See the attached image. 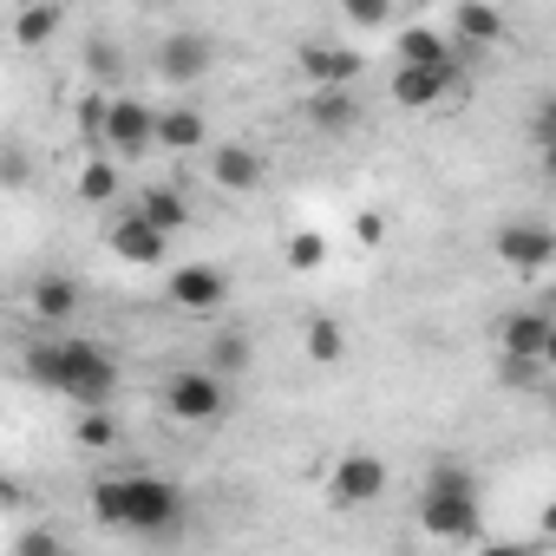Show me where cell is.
<instances>
[{"label":"cell","instance_id":"6da1fadb","mask_svg":"<svg viewBox=\"0 0 556 556\" xmlns=\"http://www.w3.org/2000/svg\"><path fill=\"white\" fill-rule=\"evenodd\" d=\"M184 491L157 471H125V478H99L92 484V517L105 530H131V536H170L184 523Z\"/></svg>","mask_w":556,"mask_h":556},{"label":"cell","instance_id":"8992f818","mask_svg":"<svg viewBox=\"0 0 556 556\" xmlns=\"http://www.w3.org/2000/svg\"><path fill=\"white\" fill-rule=\"evenodd\" d=\"M210 66H216V40H210V34L177 27V34H164V40H157V73H164L170 86H197Z\"/></svg>","mask_w":556,"mask_h":556},{"label":"cell","instance_id":"d6a6232c","mask_svg":"<svg viewBox=\"0 0 556 556\" xmlns=\"http://www.w3.org/2000/svg\"><path fill=\"white\" fill-rule=\"evenodd\" d=\"M530 144L549 151V105H536V118H530Z\"/></svg>","mask_w":556,"mask_h":556},{"label":"cell","instance_id":"5bb4252c","mask_svg":"<svg viewBox=\"0 0 556 556\" xmlns=\"http://www.w3.org/2000/svg\"><path fill=\"white\" fill-rule=\"evenodd\" d=\"M452 40H465V47H504L510 40V27H504V8L497 0H458L452 8Z\"/></svg>","mask_w":556,"mask_h":556},{"label":"cell","instance_id":"2e32d148","mask_svg":"<svg viewBox=\"0 0 556 556\" xmlns=\"http://www.w3.org/2000/svg\"><path fill=\"white\" fill-rule=\"evenodd\" d=\"M210 184L229 190V197H249V190L262 184V157H255L249 144H216V151H210Z\"/></svg>","mask_w":556,"mask_h":556},{"label":"cell","instance_id":"836d02e7","mask_svg":"<svg viewBox=\"0 0 556 556\" xmlns=\"http://www.w3.org/2000/svg\"><path fill=\"white\" fill-rule=\"evenodd\" d=\"M21 549H60V536H53V530H27Z\"/></svg>","mask_w":556,"mask_h":556},{"label":"cell","instance_id":"4dcf8cb0","mask_svg":"<svg viewBox=\"0 0 556 556\" xmlns=\"http://www.w3.org/2000/svg\"><path fill=\"white\" fill-rule=\"evenodd\" d=\"M497 374H504L510 387H536V380H543V361H510V354H497Z\"/></svg>","mask_w":556,"mask_h":556},{"label":"cell","instance_id":"4316f807","mask_svg":"<svg viewBox=\"0 0 556 556\" xmlns=\"http://www.w3.org/2000/svg\"><path fill=\"white\" fill-rule=\"evenodd\" d=\"M27 184H34V151L0 138V190H27Z\"/></svg>","mask_w":556,"mask_h":556},{"label":"cell","instance_id":"7402d4cb","mask_svg":"<svg viewBox=\"0 0 556 556\" xmlns=\"http://www.w3.org/2000/svg\"><path fill=\"white\" fill-rule=\"evenodd\" d=\"M302 348H308L315 367H341V361H348V328H341L334 315H315L308 334H302Z\"/></svg>","mask_w":556,"mask_h":556},{"label":"cell","instance_id":"603a6c76","mask_svg":"<svg viewBox=\"0 0 556 556\" xmlns=\"http://www.w3.org/2000/svg\"><path fill=\"white\" fill-rule=\"evenodd\" d=\"M79 66H86V79H92V86H118V73H125V53H118L105 34H86V53H79Z\"/></svg>","mask_w":556,"mask_h":556},{"label":"cell","instance_id":"7a4b0ae2","mask_svg":"<svg viewBox=\"0 0 556 556\" xmlns=\"http://www.w3.org/2000/svg\"><path fill=\"white\" fill-rule=\"evenodd\" d=\"M419 523L426 536L439 543H478L484 536V517H478V478L465 465H432L426 484H419Z\"/></svg>","mask_w":556,"mask_h":556},{"label":"cell","instance_id":"1f68e13d","mask_svg":"<svg viewBox=\"0 0 556 556\" xmlns=\"http://www.w3.org/2000/svg\"><path fill=\"white\" fill-rule=\"evenodd\" d=\"M354 236H361V242H367V249H374V242H380V236H387V216H380V210H367V216H361V223H354Z\"/></svg>","mask_w":556,"mask_h":556},{"label":"cell","instance_id":"3957f363","mask_svg":"<svg viewBox=\"0 0 556 556\" xmlns=\"http://www.w3.org/2000/svg\"><path fill=\"white\" fill-rule=\"evenodd\" d=\"M47 393H66L73 406H105L118 393V361L99 341H53V374Z\"/></svg>","mask_w":556,"mask_h":556},{"label":"cell","instance_id":"30bf717a","mask_svg":"<svg viewBox=\"0 0 556 556\" xmlns=\"http://www.w3.org/2000/svg\"><path fill=\"white\" fill-rule=\"evenodd\" d=\"M380 491H387V465H380L374 452H348V458L334 465V478H328V497H334L341 510L380 504Z\"/></svg>","mask_w":556,"mask_h":556},{"label":"cell","instance_id":"d4e9b609","mask_svg":"<svg viewBox=\"0 0 556 556\" xmlns=\"http://www.w3.org/2000/svg\"><path fill=\"white\" fill-rule=\"evenodd\" d=\"M105 86H86L79 92V105H73V125H79V138H86V151H99V131H105Z\"/></svg>","mask_w":556,"mask_h":556},{"label":"cell","instance_id":"ffe728a7","mask_svg":"<svg viewBox=\"0 0 556 556\" xmlns=\"http://www.w3.org/2000/svg\"><path fill=\"white\" fill-rule=\"evenodd\" d=\"M164 151H197L203 138H210V125H203V112L197 105H170V112H157V131H151Z\"/></svg>","mask_w":556,"mask_h":556},{"label":"cell","instance_id":"44dd1931","mask_svg":"<svg viewBox=\"0 0 556 556\" xmlns=\"http://www.w3.org/2000/svg\"><path fill=\"white\" fill-rule=\"evenodd\" d=\"M60 34V0H21V14H14V47H47Z\"/></svg>","mask_w":556,"mask_h":556},{"label":"cell","instance_id":"7c38bea8","mask_svg":"<svg viewBox=\"0 0 556 556\" xmlns=\"http://www.w3.org/2000/svg\"><path fill=\"white\" fill-rule=\"evenodd\" d=\"M105 242H112V255H118V262H138V268L164 262V249H170V236H164L151 216H138V210H125V216L105 229Z\"/></svg>","mask_w":556,"mask_h":556},{"label":"cell","instance_id":"e0dca14e","mask_svg":"<svg viewBox=\"0 0 556 556\" xmlns=\"http://www.w3.org/2000/svg\"><path fill=\"white\" fill-rule=\"evenodd\" d=\"M393 53H400V66H445V60H452V34L413 21V27L393 34Z\"/></svg>","mask_w":556,"mask_h":556},{"label":"cell","instance_id":"d6986e66","mask_svg":"<svg viewBox=\"0 0 556 556\" xmlns=\"http://www.w3.org/2000/svg\"><path fill=\"white\" fill-rule=\"evenodd\" d=\"M79 295H86V289L73 282V275H40L27 302H34L40 321H73V315H79Z\"/></svg>","mask_w":556,"mask_h":556},{"label":"cell","instance_id":"83f0119b","mask_svg":"<svg viewBox=\"0 0 556 556\" xmlns=\"http://www.w3.org/2000/svg\"><path fill=\"white\" fill-rule=\"evenodd\" d=\"M210 374H249V361H255V348H249V334H216V348H210Z\"/></svg>","mask_w":556,"mask_h":556},{"label":"cell","instance_id":"f1b7e54d","mask_svg":"<svg viewBox=\"0 0 556 556\" xmlns=\"http://www.w3.org/2000/svg\"><path fill=\"white\" fill-rule=\"evenodd\" d=\"M112 439H118L112 413H105V406H79V445H86V452H105Z\"/></svg>","mask_w":556,"mask_h":556},{"label":"cell","instance_id":"cb8c5ba5","mask_svg":"<svg viewBox=\"0 0 556 556\" xmlns=\"http://www.w3.org/2000/svg\"><path fill=\"white\" fill-rule=\"evenodd\" d=\"M112 197H118V164L92 151V157L79 164V203H112Z\"/></svg>","mask_w":556,"mask_h":556},{"label":"cell","instance_id":"52a82bcc","mask_svg":"<svg viewBox=\"0 0 556 556\" xmlns=\"http://www.w3.org/2000/svg\"><path fill=\"white\" fill-rule=\"evenodd\" d=\"M458 86H465L458 60H445V66H393V105H406V112H426V105L452 99Z\"/></svg>","mask_w":556,"mask_h":556},{"label":"cell","instance_id":"ba28073f","mask_svg":"<svg viewBox=\"0 0 556 556\" xmlns=\"http://www.w3.org/2000/svg\"><path fill=\"white\" fill-rule=\"evenodd\" d=\"M497 354H510V361H556V321L543 315V308H517V315H504V328H497Z\"/></svg>","mask_w":556,"mask_h":556},{"label":"cell","instance_id":"f546056e","mask_svg":"<svg viewBox=\"0 0 556 556\" xmlns=\"http://www.w3.org/2000/svg\"><path fill=\"white\" fill-rule=\"evenodd\" d=\"M341 14H348L354 27H387V21H393V0H341Z\"/></svg>","mask_w":556,"mask_h":556},{"label":"cell","instance_id":"484cf974","mask_svg":"<svg viewBox=\"0 0 556 556\" xmlns=\"http://www.w3.org/2000/svg\"><path fill=\"white\" fill-rule=\"evenodd\" d=\"M282 262H289L295 275H315V268L328 262V236H315V229H295V236H289V249H282Z\"/></svg>","mask_w":556,"mask_h":556},{"label":"cell","instance_id":"ac0fdd59","mask_svg":"<svg viewBox=\"0 0 556 556\" xmlns=\"http://www.w3.org/2000/svg\"><path fill=\"white\" fill-rule=\"evenodd\" d=\"M138 216H151L164 236H177V229H190V197L177 190V184H151V190H138V203H131Z\"/></svg>","mask_w":556,"mask_h":556},{"label":"cell","instance_id":"4fadbf2b","mask_svg":"<svg viewBox=\"0 0 556 556\" xmlns=\"http://www.w3.org/2000/svg\"><path fill=\"white\" fill-rule=\"evenodd\" d=\"M497 255L510 268H523V275H543L549 255H556V229L549 223H504L497 229Z\"/></svg>","mask_w":556,"mask_h":556},{"label":"cell","instance_id":"5b68a950","mask_svg":"<svg viewBox=\"0 0 556 556\" xmlns=\"http://www.w3.org/2000/svg\"><path fill=\"white\" fill-rule=\"evenodd\" d=\"M157 112L144 105V99H105V131H99V151H112V157H144V151H157Z\"/></svg>","mask_w":556,"mask_h":556},{"label":"cell","instance_id":"277c9868","mask_svg":"<svg viewBox=\"0 0 556 556\" xmlns=\"http://www.w3.org/2000/svg\"><path fill=\"white\" fill-rule=\"evenodd\" d=\"M223 406H229V387H223V374H210V367H184V374L164 380V413H170L177 426H210Z\"/></svg>","mask_w":556,"mask_h":556},{"label":"cell","instance_id":"9c48e42d","mask_svg":"<svg viewBox=\"0 0 556 556\" xmlns=\"http://www.w3.org/2000/svg\"><path fill=\"white\" fill-rule=\"evenodd\" d=\"M170 308H184V315H216L223 302H229V275L216 268V262H190V268H177L170 275Z\"/></svg>","mask_w":556,"mask_h":556},{"label":"cell","instance_id":"8fae6325","mask_svg":"<svg viewBox=\"0 0 556 556\" xmlns=\"http://www.w3.org/2000/svg\"><path fill=\"white\" fill-rule=\"evenodd\" d=\"M295 66H302V79H308V92H315V86H354V79H361V53L341 47V40H302Z\"/></svg>","mask_w":556,"mask_h":556},{"label":"cell","instance_id":"e575fe53","mask_svg":"<svg viewBox=\"0 0 556 556\" xmlns=\"http://www.w3.org/2000/svg\"><path fill=\"white\" fill-rule=\"evenodd\" d=\"M497 8H504V0H497ZM510 8H517V0H510Z\"/></svg>","mask_w":556,"mask_h":556},{"label":"cell","instance_id":"9a60e30c","mask_svg":"<svg viewBox=\"0 0 556 556\" xmlns=\"http://www.w3.org/2000/svg\"><path fill=\"white\" fill-rule=\"evenodd\" d=\"M308 125H315L321 138H348V131L361 125L354 86H315V92H308Z\"/></svg>","mask_w":556,"mask_h":556}]
</instances>
